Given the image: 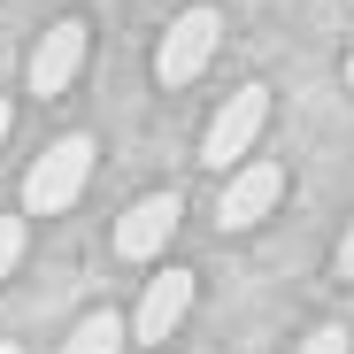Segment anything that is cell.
<instances>
[{"label":"cell","instance_id":"obj_3","mask_svg":"<svg viewBox=\"0 0 354 354\" xmlns=\"http://www.w3.org/2000/svg\"><path fill=\"white\" fill-rule=\"evenodd\" d=\"M216 46H223V16L216 8H185V16L162 31V46H154V77L162 85H193Z\"/></svg>","mask_w":354,"mask_h":354},{"label":"cell","instance_id":"obj_14","mask_svg":"<svg viewBox=\"0 0 354 354\" xmlns=\"http://www.w3.org/2000/svg\"><path fill=\"white\" fill-rule=\"evenodd\" d=\"M346 85H354V54H346Z\"/></svg>","mask_w":354,"mask_h":354},{"label":"cell","instance_id":"obj_9","mask_svg":"<svg viewBox=\"0 0 354 354\" xmlns=\"http://www.w3.org/2000/svg\"><path fill=\"white\" fill-rule=\"evenodd\" d=\"M24 262V216H0V277Z\"/></svg>","mask_w":354,"mask_h":354},{"label":"cell","instance_id":"obj_2","mask_svg":"<svg viewBox=\"0 0 354 354\" xmlns=\"http://www.w3.org/2000/svg\"><path fill=\"white\" fill-rule=\"evenodd\" d=\"M262 124H270V85H239V93L208 115V131H201V162H208V169H239L247 147L262 139Z\"/></svg>","mask_w":354,"mask_h":354},{"label":"cell","instance_id":"obj_11","mask_svg":"<svg viewBox=\"0 0 354 354\" xmlns=\"http://www.w3.org/2000/svg\"><path fill=\"white\" fill-rule=\"evenodd\" d=\"M339 277H354V223H346V239H339Z\"/></svg>","mask_w":354,"mask_h":354},{"label":"cell","instance_id":"obj_1","mask_svg":"<svg viewBox=\"0 0 354 354\" xmlns=\"http://www.w3.org/2000/svg\"><path fill=\"white\" fill-rule=\"evenodd\" d=\"M85 177H93V139H85V131L54 139V147L24 169V216H62V208L85 193Z\"/></svg>","mask_w":354,"mask_h":354},{"label":"cell","instance_id":"obj_8","mask_svg":"<svg viewBox=\"0 0 354 354\" xmlns=\"http://www.w3.org/2000/svg\"><path fill=\"white\" fill-rule=\"evenodd\" d=\"M124 339H131V324H115V316L100 308V316H85V324L62 339V354H124Z\"/></svg>","mask_w":354,"mask_h":354},{"label":"cell","instance_id":"obj_12","mask_svg":"<svg viewBox=\"0 0 354 354\" xmlns=\"http://www.w3.org/2000/svg\"><path fill=\"white\" fill-rule=\"evenodd\" d=\"M8 124H16V115H8V100H0V139H8Z\"/></svg>","mask_w":354,"mask_h":354},{"label":"cell","instance_id":"obj_5","mask_svg":"<svg viewBox=\"0 0 354 354\" xmlns=\"http://www.w3.org/2000/svg\"><path fill=\"white\" fill-rule=\"evenodd\" d=\"M85 70V24L62 16V24H46L39 46H31V93L54 100V93H70V77Z\"/></svg>","mask_w":354,"mask_h":354},{"label":"cell","instance_id":"obj_13","mask_svg":"<svg viewBox=\"0 0 354 354\" xmlns=\"http://www.w3.org/2000/svg\"><path fill=\"white\" fill-rule=\"evenodd\" d=\"M0 354H24V346H8V339H0Z\"/></svg>","mask_w":354,"mask_h":354},{"label":"cell","instance_id":"obj_4","mask_svg":"<svg viewBox=\"0 0 354 354\" xmlns=\"http://www.w3.org/2000/svg\"><path fill=\"white\" fill-rule=\"evenodd\" d=\"M177 216H185V201L177 193H147L124 208V223H115V254L124 262H154L169 239H177Z\"/></svg>","mask_w":354,"mask_h":354},{"label":"cell","instance_id":"obj_7","mask_svg":"<svg viewBox=\"0 0 354 354\" xmlns=\"http://www.w3.org/2000/svg\"><path fill=\"white\" fill-rule=\"evenodd\" d=\"M185 308H193V270H162L154 285H147V301H139V316H131V339H147V346H162L177 324H185Z\"/></svg>","mask_w":354,"mask_h":354},{"label":"cell","instance_id":"obj_6","mask_svg":"<svg viewBox=\"0 0 354 354\" xmlns=\"http://www.w3.org/2000/svg\"><path fill=\"white\" fill-rule=\"evenodd\" d=\"M277 201H285V169H277V162H247V169L223 185L216 223H223V231H254V223H262Z\"/></svg>","mask_w":354,"mask_h":354},{"label":"cell","instance_id":"obj_10","mask_svg":"<svg viewBox=\"0 0 354 354\" xmlns=\"http://www.w3.org/2000/svg\"><path fill=\"white\" fill-rule=\"evenodd\" d=\"M292 354H346V331H339V324H324V331H308Z\"/></svg>","mask_w":354,"mask_h":354}]
</instances>
